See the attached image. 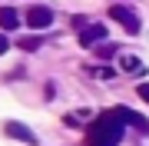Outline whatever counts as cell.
I'll return each mask as SVG.
<instances>
[{
	"mask_svg": "<svg viewBox=\"0 0 149 146\" xmlns=\"http://www.w3.org/2000/svg\"><path fill=\"white\" fill-rule=\"evenodd\" d=\"M123 130H126V126H123L113 113H103V116H96L93 123L86 126L83 146H116L123 140Z\"/></svg>",
	"mask_w": 149,
	"mask_h": 146,
	"instance_id": "6da1fadb",
	"label": "cell"
},
{
	"mask_svg": "<svg viewBox=\"0 0 149 146\" xmlns=\"http://www.w3.org/2000/svg\"><path fill=\"white\" fill-rule=\"evenodd\" d=\"M23 23H27L30 30H47V27H53V7H43V3L27 7V13H23Z\"/></svg>",
	"mask_w": 149,
	"mask_h": 146,
	"instance_id": "7a4b0ae2",
	"label": "cell"
},
{
	"mask_svg": "<svg viewBox=\"0 0 149 146\" xmlns=\"http://www.w3.org/2000/svg\"><path fill=\"white\" fill-rule=\"evenodd\" d=\"M109 113L116 116L123 126H133V130H136L139 136H149V119H146L143 113H136V110H126V106H119V110H109Z\"/></svg>",
	"mask_w": 149,
	"mask_h": 146,
	"instance_id": "3957f363",
	"label": "cell"
},
{
	"mask_svg": "<svg viewBox=\"0 0 149 146\" xmlns=\"http://www.w3.org/2000/svg\"><path fill=\"white\" fill-rule=\"evenodd\" d=\"M109 20H116V23H123V30H126V33H133V37H136L139 30H143V27H139V17H136L133 10H129V7H123V3H116V7H109Z\"/></svg>",
	"mask_w": 149,
	"mask_h": 146,
	"instance_id": "277c9868",
	"label": "cell"
},
{
	"mask_svg": "<svg viewBox=\"0 0 149 146\" xmlns=\"http://www.w3.org/2000/svg\"><path fill=\"white\" fill-rule=\"evenodd\" d=\"M3 133L10 136V140H20V143H30V146H37V133H30L23 123H17V119H7L3 123Z\"/></svg>",
	"mask_w": 149,
	"mask_h": 146,
	"instance_id": "5b68a950",
	"label": "cell"
},
{
	"mask_svg": "<svg viewBox=\"0 0 149 146\" xmlns=\"http://www.w3.org/2000/svg\"><path fill=\"white\" fill-rule=\"evenodd\" d=\"M76 37H80L83 47H93V43H100V40H106V23H86Z\"/></svg>",
	"mask_w": 149,
	"mask_h": 146,
	"instance_id": "8992f818",
	"label": "cell"
},
{
	"mask_svg": "<svg viewBox=\"0 0 149 146\" xmlns=\"http://www.w3.org/2000/svg\"><path fill=\"white\" fill-rule=\"evenodd\" d=\"M20 27V13L13 7H0V30H17Z\"/></svg>",
	"mask_w": 149,
	"mask_h": 146,
	"instance_id": "52a82bcc",
	"label": "cell"
},
{
	"mask_svg": "<svg viewBox=\"0 0 149 146\" xmlns=\"http://www.w3.org/2000/svg\"><path fill=\"white\" fill-rule=\"evenodd\" d=\"M116 50H119L116 43H103L100 50H96V57H100V60H109V57H116Z\"/></svg>",
	"mask_w": 149,
	"mask_h": 146,
	"instance_id": "ba28073f",
	"label": "cell"
},
{
	"mask_svg": "<svg viewBox=\"0 0 149 146\" xmlns=\"http://www.w3.org/2000/svg\"><path fill=\"white\" fill-rule=\"evenodd\" d=\"M119 66H123V70H129V73H133V70H143V63H139L136 57H123V60H119Z\"/></svg>",
	"mask_w": 149,
	"mask_h": 146,
	"instance_id": "9c48e42d",
	"label": "cell"
},
{
	"mask_svg": "<svg viewBox=\"0 0 149 146\" xmlns=\"http://www.w3.org/2000/svg\"><path fill=\"white\" fill-rule=\"evenodd\" d=\"M40 43H43V37H23L20 40V50H37Z\"/></svg>",
	"mask_w": 149,
	"mask_h": 146,
	"instance_id": "30bf717a",
	"label": "cell"
},
{
	"mask_svg": "<svg viewBox=\"0 0 149 146\" xmlns=\"http://www.w3.org/2000/svg\"><path fill=\"white\" fill-rule=\"evenodd\" d=\"M86 23H90V20H86V17H80V13H76V17H73V27H76V33H80V30L86 27Z\"/></svg>",
	"mask_w": 149,
	"mask_h": 146,
	"instance_id": "8fae6325",
	"label": "cell"
},
{
	"mask_svg": "<svg viewBox=\"0 0 149 146\" xmlns=\"http://www.w3.org/2000/svg\"><path fill=\"white\" fill-rule=\"evenodd\" d=\"M136 93H139V96L149 103V83H139V87H136Z\"/></svg>",
	"mask_w": 149,
	"mask_h": 146,
	"instance_id": "7c38bea8",
	"label": "cell"
},
{
	"mask_svg": "<svg viewBox=\"0 0 149 146\" xmlns=\"http://www.w3.org/2000/svg\"><path fill=\"white\" fill-rule=\"evenodd\" d=\"M7 50H10V40H7L3 33H0V53H7Z\"/></svg>",
	"mask_w": 149,
	"mask_h": 146,
	"instance_id": "4fadbf2b",
	"label": "cell"
}]
</instances>
